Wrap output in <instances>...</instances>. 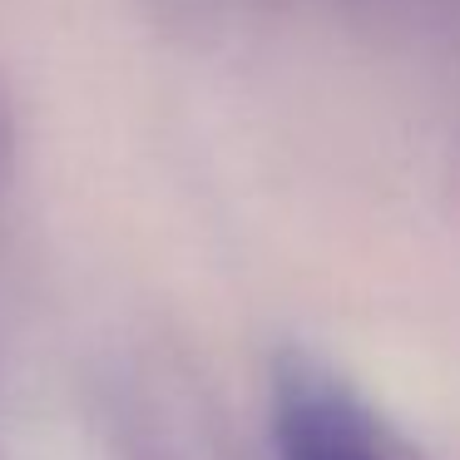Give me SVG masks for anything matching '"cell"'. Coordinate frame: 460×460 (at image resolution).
Instances as JSON below:
<instances>
[{"label":"cell","instance_id":"cell-1","mask_svg":"<svg viewBox=\"0 0 460 460\" xmlns=\"http://www.w3.org/2000/svg\"><path fill=\"white\" fill-rule=\"evenodd\" d=\"M268 450L272 460H436L367 391L302 351L272 361Z\"/></svg>","mask_w":460,"mask_h":460},{"label":"cell","instance_id":"cell-2","mask_svg":"<svg viewBox=\"0 0 460 460\" xmlns=\"http://www.w3.org/2000/svg\"><path fill=\"white\" fill-rule=\"evenodd\" d=\"M11 169H15V129H11L5 94H0V203H5V189H11Z\"/></svg>","mask_w":460,"mask_h":460}]
</instances>
